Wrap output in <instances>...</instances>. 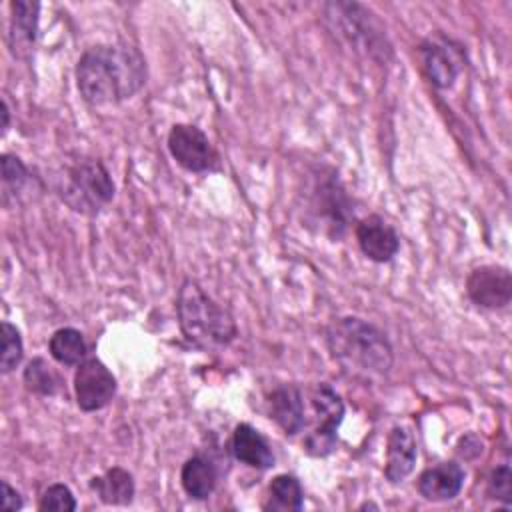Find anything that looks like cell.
Listing matches in <instances>:
<instances>
[{"label": "cell", "instance_id": "83f0119b", "mask_svg": "<svg viewBox=\"0 0 512 512\" xmlns=\"http://www.w3.org/2000/svg\"><path fill=\"white\" fill-rule=\"evenodd\" d=\"M2 508L6 512H14V510L22 508L20 492L14 486H10L8 480H2Z\"/></svg>", "mask_w": 512, "mask_h": 512}, {"label": "cell", "instance_id": "7402d4cb", "mask_svg": "<svg viewBox=\"0 0 512 512\" xmlns=\"http://www.w3.org/2000/svg\"><path fill=\"white\" fill-rule=\"evenodd\" d=\"M26 388L40 396H52L60 388V376L44 358H32L22 374Z\"/></svg>", "mask_w": 512, "mask_h": 512}, {"label": "cell", "instance_id": "6da1fadb", "mask_svg": "<svg viewBox=\"0 0 512 512\" xmlns=\"http://www.w3.org/2000/svg\"><path fill=\"white\" fill-rule=\"evenodd\" d=\"M144 82L146 60L128 42L90 46L76 64V84L90 106H108L132 98Z\"/></svg>", "mask_w": 512, "mask_h": 512}, {"label": "cell", "instance_id": "d4e9b609", "mask_svg": "<svg viewBox=\"0 0 512 512\" xmlns=\"http://www.w3.org/2000/svg\"><path fill=\"white\" fill-rule=\"evenodd\" d=\"M76 506V498L66 484L48 486L38 502V508L44 512H74Z\"/></svg>", "mask_w": 512, "mask_h": 512}, {"label": "cell", "instance_id": "5bb4252c", "mask_svg": "<svg viewBox=\"0 0 512 512\" xmlns=\"http://www.w3.org/2000/svg\"><path fill=\"white\" fill-rule=\"evenodd\" d=\"M418 458L414 434L408 426H394L386 440L384 478L390 484H400L412 470Z\"/></svg>", "mask_w": 512, "mask_h": 512}, {"label": "cell", "instance_id": "4316f807", "mask_svg": "<svg viewBox=\"0 0 512 512\" xmlns=\"http://www.w3.org/2000/svg\"><path fill=\"white\" fill-rule=\"evenodd\" d=\"M484 444H482V440L476 436V434H468V436H464V438H460V442H458V454L460 456H464V458H476L478 454H482V448Z\"/></svg>", "mask_w": 512, "mask_h": 512}, {"label": "cell", "instance_id": "44dd1931", "mask_svg": "<svg viewBox=\"0 0 512 512\" xmlns=\"http://www.w3.org/2000/svg\"><path fill=\"white\" fill-rule=\"evenodd\" d=\"M50 356L64 366H78L86 360V342L80 330L76 328H58L48 342Z\"/></svg>", "mask_w": 512, "mask_h": 512}, {"label": "cell", "instance_id": "3957f363", "mask_svg": "<svg viewBox=\"0 0 512 512\" xmlns=\"http://www.w3.org/2000/svg\"><path fill=\"white\" fill-rule=\"evenodd\" d=\"M176 312L184 338L200 350H220L238 334L234 316L190 278L178 290Z\"/></svg>", "mask_w": 512, "mask_h": 512}, {"label": "cell", "instance_id": "7a4b0ae2", "mask_svg": "<svg viewBox=\"0 0 512 512\" xmlns=\"http://www.w3.org/2000/svg\"><path fill=\"white\" fill-rule=\"evenodd\" d=\"M326 346L332 358L354 376H384L394 364V350L386 334L356 316L332 320L326 328Z\"/></svg>", "mask_w": 512, "mask_h": 512}, {"label": "cell", "instance_id": "9a60e30c", "mask_svg": "<svg viewBox=\"0 0 512 512\" xmlns=\"http://www.w3.org/2000/svg\"><path fill=\"white\" fill-rule=\"evenodd\" d=\"M268 414L282 428L286 436L298 434L304 424V402L302 392L294 384H280L268 394Z\"/></svg>", "mask_w": 512, "mask_h": 512}, {"label": "cell", "instance_id": "30bf717a", "mask_svg": "<svg viewBox=\"0 0 512 512\" xmlns=\"http://www.w3.org/2000/svg\"><path fill=\"white\" fill-rule=\"evenodd\" d=\"M466 292L480 308H506L512 300V274L504 266H478L466 278Z\"/></svg>", "mask_w": 512, "mask_h": 512}, {"label": "cell", "instance_id": "e0dca14e", "mask_svg": "<svg viewBox=\"0 0 512 512\" xmlns=\"http://www.w3.org/2000/svg\"><path fill=\"white\" fill-rule=\"evenodd\" d=\"M232 454L238 462H242L250 468H258V470H266L274 464V452H272L268 440L254 426H250L246 422H242L234 428Z\"/></svg>", "mask_w": 512, "mask_h": 512}, {"label": "cell", "instance_id": "5b68a950", "mask_svg": "<svg viewBox=\"0 0 512 512\" xmlns=\"http://www.w3.org/2000/svg\"><path fill=\"white\" fill-rule=\"evenodd\" d=\"M324 20L330 30L356 52L384 60L390 54L384 28L366 6L356 2H326Z\"/></svg>", "mask_w": 512, "mask_h": 512}, {"label": "cell", "instance_id": "cb8c5ba5", "mask_svg": "<svg viewBox=\"0 0 512 512\" xmlns=\"http://www.w3.org/2000/svg\"><path fill=\"white\" fill-rule=\"evenodd\" d=\"M30 174L28 168L24 166V162L16 156V154H2V182H4V200L8 198V194H18L26 182H28Z\"/></svg>", "mask_w": 512, "mask_h": 512}, {"label": "cell", "instance_id": "f1b7e54d", "mask_svg": "<svg viewBox=\"0 0 512 512\" xmlns=\"http://www.w3.org/2000/svg\"><path fill=\"white\" fill-rule=\"evenodd\" d=\"M2 116H4V124H2V128H4V132H6V130H8V122H10V110H8L6 100H2Z\"/></svg>", "mask_w": 512, "mask_h": 512}, {"label": "cell", "instance_id": "277c9868", "mask_svg": "<svg viewBox=\"0 0 512 512\" xmlns=\"http://www.w3.org/2000/svg\"><path fill=\"white\" fill-rule=\"evenodd\" d=\"M58 196L74 210L86 216L98 214L114 198V182L100 160L82 158L64 168Z\"/></svg>", "mask_w": 512, "mask_h": 512}, {"label": "cell", "instance_id": "ffe728a7", "mask_svg": "<svg viewBox=\"0 0 512 512\" xmlns=\"http://www.w3.org/2000/svg\"><path fill=\"white\" fill-rule=\"evenodd\" d=\"M304 506V490L296 476L278 474L268 484V496L262 504L264 510L272 512H298Z\"/></svg>", "mask_w": 512, "mask_h": 512}, {"label": "cell", "instance_id": "ac0fdd59", "mask_svg": "<svg viewBox=\"0 0 512 512\" xmlns=\"http://www.w3.org/2000/svg\"><path fill=\"white\" fill-rule=\"evenodd\" d=\"M218 472L206 456H190L180 470V484L184 492L194 500H206L216 488Z\"/></svg>", "mask_w": 512, "mask_h": 512}, {"label": "cell", "instance_id": "4fadbf2b", "mask_svg": "<svg viewBox=\"0 0 512 512\" xmlns=\"http://www.w3.org/2000/svg\"><path fill=\"white\" fill-rule=\"evenodd\" d=\"M464 478L466 472L458 462H440L422 470V474L418 476V492L424 500L446 502L460 494Z\"/></svg>", "mask_w": 512, "mask_h": 512}, {"label": "cell", "instance_id": "d6986e66", "mask_svg": "<svg viewBox=\"0 0 512 512\" xmlns=\"http://www.w3.org/2000/svg\"><path fill=\"white\" fill-rule=\"evenodd\" d=\"M90 488L96 492V496L104 504H112V506L130 504L136 492L134 476L120 466H114L100 476H94L90 480Z\"/></svg>", "mask_w": 512, "mask_h": 512}, {"label": "cell", "instance_id": "ba28073f", "mask_svg": "<svg viewBox=\"0 0 512 512\" xmlns=\"http://www.w3.org/2000/svg\"><path fill=\"white\" fill-rule=\"evenodd\" d=\"M168 150L176 164L188 172H212L220 166V156L208 136L192 124H174L168 132Z\"/></svg>", "mask_w": 512, "mask_h": 512}, {"label": "cell", "instance_id": "484cf974", "mask_svg": "<svg viewBox=\"0 0 512 512\" xmlns=\"http://www.w3.org/2000/svg\"><path fill=\"white\" fill-rule=\"evenodd\" d=\"M486 494L504 504L512 502V470L508 464L496 466L486 482Z\"/></svg>", "mask_w": 512, "mask_h": 512}, {"label": "cell", "instance_id": "9c48e42d", "mask_svg": "<svg viewBox=\"0 0 512 512\" xmlns=\"http://www.w3.org/2000/svg\"><path fill=\"white\" fill-rule=\"evenodd\" d=\"M116 388V378L102 360L86 358L78 364L74 374V394L80 410L96 412L108 406L116 396Z\"/></svg>", "mask_w": 512, "mask_h": 512}, {"label": "cell", "instance_id": "8992f818", "mask_svg": "<svg viewBox=\"0 0 512 512\" xmlns=\"http://www.w3.org/2000/svg\"><path fill=\"white\" fill-rule=\"evenodd\" d=\"M308 212L318 228L332 240H340L354 216L352 202L334 170L314 176L310 188Z\"/></svg>", "mask_w": 512, "mask_h": 512}, {"label": "cell", "instance_id": "52a82bcc", "mask_svg": "<svg viewBox=\"0 0 512 512\" xmlns=\"http://www.w3.org/2000/svg\"><path fill=\"white\" fill-rule=\"evenodd\" d=\"M310 402L318 424L304 438V452L314 458L330 456L338 446V426L344 418V402L340 394L326 382H320L310 392Z\"/></svg>", "mask_w": 512, "mask_h": 512}, {"label": "cell", "instance_id": "2e32d148", "mask_svg": "<svg viewBox=\"0 0 512 512\" xmlns=\"http://www.w3.org/2000/svg\"><path fill=\"white\" fill-rule=\"evenodd\" d=\"M38 2L16 0L10 4V30L8 46L14 58L26 60L34 48L36 28H38Z\"/></svg>", "mask_w": 512, "mask_h": 512}, {"label": "cell", "instance_id": "8fae6325", "mask_svg": "<svg viewBox=\"0 0 512 512\" xmlns=\"http://www.w3.org/2000/svg\"><path fill=\"white\" fill-rule=\"evenodd\" d=\"M356 242L362 254L378 264L390 262L400 250V238L396 230L378 214H370L356 224Z\"/></svg>", "mask_w": 512, "mask_h": 512}, {"label": "cell", "instance_id": "603a6c76", "mask_svg": "<svg viewBox=\"0 0 512 512\" xmlns=\"http://www.w3.org/2000/svg\"><path fill=\"white\" fill-rule=\"evenodd\" d=\"M0 336H2V354H0V372L8 374L12 372L24 354V346H22V336L20 330L10 324L8 320H4L0 324Z\"/></svg>", "mask_w": 512, "mask_h": 512}, {"label": "cell", "instance_id": "7c38bea8", "mask_svg": "<svg viewBox=\"0 0 512 512\" xmlns=\"http://www.w3.org/2000/svg\"><path fill=\"white\" fill-rule=\"evenodd\" d=\"M418 54L424 74L436 88H450L456 82L462 62L458 50L450 48V42L428 38L420 44Z\"/></svg>", "mask_w": 512, "mask_h": 512}]
</instances>
